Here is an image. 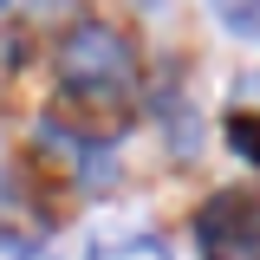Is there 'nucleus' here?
<instances>
[{
  "instance_id": "obj_2",
  "label": "nucleus",
  "mask_w": 260,
  "mask_h": 260,
  "mask_svg": "<svg viewBox=\"0 0 260 260\" xmlns=\"http://www.w3.org/2000/svg\"><path fill=\"white\" fill-rule=\"evenodd\" d=\"M202 254L208 260H260V202H208L202 215Z\"/></svg>"
},
{
  "instance_id": "obj_4",
  "label": "nucleus",
  "mask_w": 260,
  "mask_h": 260,
  "mask_svg": "<svg viewBox=\"0 0 260 260\" xmlns=\"http://www.w3.org/2000/svg\"><path fill=\"white\" fill-rule=\"evenodd\" d=\"M208 13H215V26H221V32L254 39V46H260V0H208Z\"/></svg>"
},
{
  "instance_id": "obj_3",
  "label": "nucleus",
  "mask_w": 260,
  "mask_h": 260,
  "mask_svg": "<svg viewBox=\"0 0 260 260\" xmlns=\"http://www.w3.org/2000/svg\"><path fill=\"white\" fill-rule=\"evenodd\" d=\"M91 260H169V247L156 234H98Z\"/></svg>"
},
{
  "instance_id": "obj_5",
  "label": "nucleus",
  "mask_w": 260,
  "mask_h": 260,
  "mask_svg": "<svg viewBox=\"0 0 260 260\" xmlns=\"http://www.w3.org/2000/svg\"><path fill=\"white\" fill-rule=\"evenodd\" d=\"M228 143H234V156L260 162V117H254V104H234V111H228Z\"/></svg>"
},
{
  "instance_id": "obj_1",
  "label": "nucleus",
  "mask_w": 260,
  "mask_h": 260,
  "mask_svg": "<svg viewBox=\"0 0 260 260\" xmlns=\"http://www.w3.org/2000/svg\"><path fill=\"white\" fill-rule=\"evenodd\" d=\"M130 72H137L130 39L117 26H104V20H78L59 39V78L72 91H85V98H117L130 85Z\"/></svg>"
}]
</instances>
